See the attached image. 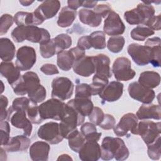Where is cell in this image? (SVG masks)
I'll use <instances>...</instances> for the list:
<instances>
[{
	"label": "cell",
	"instance_id": "6da1fadb",
	"mask_svg": "<svg viewBox=\"0 0 161 161\" xmlns=\"http://www.w3.org/2000/svg\"><path fill=\"white\" fill-rule=\"evenodd\" d=\"M101 148V158L104 160H109L114 158L118 161H122L127 159L130 154L124 141L119 138L104 137Z\"/></svg>",
	"mask_w": 161,
	"mask_h": 161
},
{
	"label": "cell",
	"instance_id": "7a4b0ae2",
	"mask_svg": "<svg viewBox=\"0 0 161 161\" xmlns=\"http://www.w3.org/2000/svg\"><path fill=\"white\" fill-rule=\"evenodd\" d=\"M11 37L16 43L27 40L33 43L42 44L50 40V35L47 30L37 26H17L11 32Z\"/></svg>",
	"mask_w": 161,
	"mask_h": 161
},
{
	"label": "cell",
	"instance_id": "3957f363",
	"mask_svg": "<svg viewBox=\"0 0 161 161\" xmlns=\"http://www.w3.org/2000/svg\"><path fill=\"white\" fill-rule=\"evenodd\" d=\"M67 107V104L63 101L52 98L39 106L40 115L43 120L52 119L61 121L65 115Z\"/></svg>",
	"mask_w": 161,
	"mask_h": 161
},
{
	"label": "cell",
	"instance_id": "277c9868",
	"mask_svg": "<svg viewBox=\"0 0 161 161\" xmlns=\"http://www.w3.org/2000/svg\"><path fill=\"white\" fill-rule=\"evenodd\" d=\"M154 14L153 6L142 2L139 3L136 8L125 12L124 18L131 25H145Z\"/></svg>",
	"mask_w": 161,
	"mask_h": 161
},
{
	"label": "cell",
	"instance_id": "5b68a950",
	"mask_svg": "<svg viewBox=\"0 0 161 161\" xmlns=\"http://www.w3.org/2000/svg\"><path fill=\"white\" fill-rule=\"evenodd\" d=\"M65 115L59 123L60 130L64 138L68 139L71 134L76 130L77 127L82 125L85 117L78 113L74 108L67 104Z\"/></svg>",
	"mask_w": 161,
	"mask_h": 161
},
{
	"label": "cell",
	"instance_id": "8992f818",
	"mask_svg": "<svg viewBox=\"0 0 161 161\" xmlns=\"http://www.w3.org/2000/svg\"><path fill=\"white\" fill-rule=\"evenodd\" d=\"M40 80L34 72H27L22 75L20 79L11 87L13 92L18 96H28L33 94L40 86Z\"/></svg>",
	"mask_w": 161,
	"mask_h": 161
},
{
	"label": "cell",
	"instance_id": "52a82bcc",
	"mask_svg": "<svg viewBox=\"0 0 161 161\" xmlns=\"http://www.w3.org/2000/svg\"><path fill=\"white\" fill-rule=\"evenodd\" d=\"M161 123L145 120L138 123L136 135H139L147 145L154 142L160 136Z\"/></svg>",
	"mask_w": 161,
	"mask_h": 161
},
{
	"label": "cell",
	"instance_id": "ba28073f",
	"mask_svg": "<svg viewBox=\"0 0 161 161\" xmlns=\"http://www.w3.org/2000/svg\"><path fill=\"white\" fill-rule=\"evenodd\" d=\"M52 97L65 101L70 98L74 91V84L67 77H58L52 82Z\"/></svg>",
	"mask_w": 161,
	"mask_h": 161
},
{
	"label": "cell",
	"instance_id": "9c48e42d",
	"mask_svg": "<svg viewBox=\"0 0 161 161\" xmlns=\"http://www.w3.org/2000/svg\"><path fill=\"white\" fill-rule=\"evenodd\" d=\"M112 72L118 81H128L134 78L135 71L131 69V61L126 57H118L113 62Z\"/></svg>",
	"mask_w": 161,
	"mask_h": 161
},
{
	"label": "cell",
	"instance_id": "30bf717a",
	"mask_svg": "<svg viewBox=\"0 0 161 161\" xmlns=\"http://www.w3.org/2000/svg\"><path fill=\"white\" fill-rule=\"evenodd\" d=\"M36 61L35 50L29 46H23L18 48L16 53V67L20 71L30 70Z\"/></svg>",
	"mask_w": 161,
	"mask_h": 161
},
{
	"label": "cell",
	"instance_id": "8fae6325",
	"mask_svg": "<svg viewBox=\"0 0 161 161\" xmlns=\"http://www.w3.org/2000/svg\"><path fill=\"white\" fill-rule=\"evenodd\" d=\"M7 119L15 128L23 129V135L29 136L32 131V123L24 111H14L12 106L8 109Z\"/></svg>",
	"mask_w": 161,
	"mask_h": 161
},
{
	"label": "cell",
	"instance_id": "7c38bea8",
	"mask_svg": "<svg viewBox=\"0 0 161 161\" xmlns=\"http://www.w3.org/2000/svg\"><path fill=\"white\" fill-rule=\"evenodd\" d=\"M38 136L50 144H58L60 143L64 137L62 136L59 124L56 122H48L38 128Z\"/></svg>",
	"mask_w": 161,
	"mask_h": 161
},
{
	"label": "cell",
	"instance_id": "4fadbf2b",
	"mask_svg": "<svg viewBox=\"0 0 161 161\" xmlns=\"http://www.w3.org/2000/svg\"><path fill=\"white\" fill-rule=\"evenodd\" d=\"M138 123V118L136 114L128 113L121 118L116 125H114L113 128L114 133L118 136H125L128 131L136 135Z\"/></svg>",
	"mask_w": 161,
	"mask_h": 161
},
{
	"label": "cell",
	"instance_id": "5bb4252c",
	"mask_svg": "<svg viewBox=\"0 0 161 161\" xmlns=\"http://www.w3.org/2000/svg\"><path fill=\"white\" fill-rule=\"evenodd\" d=\"M128 91L131 98L143 104L152 103L155 97L153 90L143 86L138 82L130 83L128 87Z\"/></svg>",
	"mask_w": 161,
	"mask_h": 161
},
{
	"label": "cell",
	"instance_id": "9a60e30c",
	"mask_svg": "<svg viewBox=\"0 0 161 161\" xmlns=\"http://www.w3.org/2000/svg\"><path fill=\"white\" fill-rule=\"evenodd\" d=\"M127 51L133 62L139 66H144L150 64L151 48L138 43H131Z\"/></svg>",
	"mask_w": 161,
	"mask_h": 161
},
{
	"label": "cell",
	"instance_id": "2e32d148",
	"mask_svg": "<svg viewBox=\"0 0 161 161\" xmlns=\"http://www.w3.org/2000/svg\"><path fill=\"white\" fill-rule=\"evenodd\" d=\"M125 30V26L122 21L119 15L111 11L104 22L103 32L109 36H119L122 35Z\"/></svg>",
	"mask_w": 161,
	"mask_h": 161
},
{
	"label": "cell",
	"instance_id": "e0dca14e",
	"mask_svg": "<svg viewBox=\"0 0 161 161\" xmlns=\"http://www.w3.org/2000/svg\"><path fill=\"white\" fill-rule=\"evenodd\" d=\"M60 8V2L58 0H48L43 1L35 9L34 13L41 20L52 18L58 13Z\"/></svg>",
	"mask_w": 161,
	"mask_h": 161
},
{
	"label": "cell",
	"instance_id": "ac0fdd59",
	"mask_svg": "<svg viewBox=\"0 0 161 161\" xmlns=\"http://www.w3.org/2000/svg\"><path fill=\"white\" fill-rule=\"evenodd\" d=\"M78 153L82 161H97L101 158V148L96 142L86 141Z\"/></svg>",
	"mask_w": 161,
	"mask_h": 161
},
{
	"label": "cell",
	"instance_id": "d6986e66",
	"mask_svg": "<svg viewBox=\"0 0 161 161\" xmlns=\"http://www.w3.org/2000/svg\"><path fill=\"white\" fill-rule=\"evenodd\" d=\"M123 92V84L119 81H112L106 85L99 97L104 101L114 102L121 97Z\"/></svg>",
	"mask_w": 161,
	"mask_h": 161
},
{
	"label": "cell",
	"instance_id": "ffe728a7",
	"mask_svg": "<svg viewBox=\"0 0 161 161\" xmlns=\"http://www.w3.org/2000/svg\"><path fill=\"white\" fill-rule=\"evenodd\" d=\"M74 72L79 75L88 77L95 72V66L92 56L84 55L74 62L73 66Z\"/></svg>",
	"mask_w": 161,
	"mask_h": 161
},
{
	"label": "cell",
	"instance_id": "44dd1931",
	"mask_svg": "<svg viewBox=\"0 0 161 161\" xmlns=\"http://www.w3.org/2000/svg\"><path fill=\"white\" fill-rule=\"evenodd\" d=\"M92 57L95 66L94 75L108 79L111 77L112 73L109 66V58L103 53H100Z\"/></svg>",
	"mask_w": 161,
	"mask_h": 161
},
{
	"label": "cell",
	"instance_id": "7402d4cb",
	"mask_svg": "<svg viewBox=\"0 0 161 161\" xmlns=\"http://www.w3.org/2000/svg\"><path fill=\"white\" fill-rule=\"evenodd\" d=\"M50 147L45 142L38 141L33 143L30 148L29 154L33 161H47L48 159V155Z\"/></svg>",
	"mask_w": 161,
	"mask_h": 161
},
{
	"label": "cell",
	"instance_id": "603a6c76",
	"mask_svg": "<svg viewBox=\"0 0 161 161\" xmlns=\"http://www.w3.org/2000/svg\"><path fill=\"white\" fill-rule=\"evenodd\" d=\"M136 116L140 120L148 119L160 120L161 116L160 106L151 103L143 104L139 108Z\"/></svg>",
	"mask_w": 161,
	"mask_h": 161
},
{
	"label": "cell",
	"instance_id": "cb8c5ba5",
	"mask_svg": "<svg viewBox=\"0 0 161 161\" xmlns=\"http://www.w3.org/2000/svg\"><path fill=\"white\" fill-rule=\"evenodd\" d=\"M31 144V140L25 135H17L10 138L4 145V150L8 152H18L26 150Z\"/></svg>",
	"mask_w": 161,
	"mask_h": 161
},
{
	"label": "cell",
	"instance_id": "d4e9b609",
	"mask_svg": "<svg viewBox=\"0 0 161 161\" xmlns=\"http://www.w3.org/2000/svg\"><path fill=\"white\" fill-rule=\"evenodd\" d=\"M0 73L7 79L11 86H13L21 76L20 70L11 62H2L0 64Z\"/></svg>",
	"mask_w": 161,
	"mask_h": 161
},
{
	"label": "cell",
	"instance_id": "484cf974",
	"mask_svg": "<svg viewBox=\"0 0 161 161\" xmlns=\"http://www.w3.org/2000/svg\"><path fill=\"white\" fill-rule=\"evenodd\" d=\"M14 22L18 26H38L43 23L36 14L33 13L19 11L14 16Z\"/></svg>",
	"mask_w": 161,
	"mask_h": 161
},
{
	"label": "cell",
	"instance_id": "4316f807",
	"mask_svg": "<svg viewBox=\"0 0 161 161\" xmlns=\"http://www.w3.org/2000/svg\"><path fill=\"white\" fill-rule=\"evenodd\" d=\"M67 104L84 117L89 116L94 108L91 99L74 98L69 101Z\"/></svg>",
	"mask_w": 161,
	"mask_h": 161
},
{
	"label": "cell",
	"instance_id": "83f0119b",
	"mask_svg": "<svg viewBox=\"0 0 161 161\" xmlns=\"http://www.w3.org/2000/svg\"><path fill=\"white\" fill-rule=\"evenodd\" d=\"M80 21L90 27H98L102 21V18L94 10L83 8L79 11Z\"/></svg>",
	"mask_w": 161,
	"mask_h": 161
},
{
	"label": "cell",
	"instance_id": "f1b7e54d",
	"mask_svg": "<svg viewBox=\"0 0 161 161\" xmlns=\"http://www.w3.org/2000/svg\"><path fill=\"white\" fill-rule=\"evenodd\" d=\"M138 82L143 86L152 89L160 84V75L155 71H145L140 74Z\"/></svg>",
	"mask_w": 161,
	"mask_h": 161
},
{
	"label": "cell",
	"instance_id": "f546056e",
	"mask_svg": "<svg viewBox=\"0 0 161 161\" xmlns=\"http://www.w3.org/2000/svg\"><path fill=\"white\" fill-rule=\"evenodd\" d=\"M16 48L8 38L0 39V57L3 62H11L14 57Z\"/></svg>",
	"mask_w": 161,
	"mask_h": 161
},
{
	"label": "cell",
	"instance_id": "4dcf8cb0",
	"mask_svg": "<svg viewBox=\"0 0 161 161\" xmlns=\"http://www.w3.org/2000/svg\"><path fill=\"white\" fill-rule=\"evenodd\" d=\"M77 11L68 6L62 8L57 20V25L62 28L70 26L76 18Z\"/></svg>",
	"mask_w": 161,
	"mask_h": 161
},
{
	"label": "cell",
	"instance_id": "1f68e13d",
	"mask_svg": "<svg viewBox=\"0 0 161 161\" xmlns=\"http://www.w3.org/2000/svg\"><path fill=\"white\" fill-rule=\"evenodd\" d=\"M75 61V57L70 50H62L57 53V65L64 71H69L70 70Z\"/></svg>",
	"mask_w": 161,
	"mask_h": 161
},
{
	"label": "cell",
	"instance_id": "d6a6232c",
	"mask_svg": "<svg viewBox=\"0 0 161 161\" xmlns=\"http://www.w3.org/2000/svg\"><path fill=\"white\" fill-rule=\"evenodd\" d=\"M80 130L84 135L86 141L97 142L102 135L101 132L97 131L96 125L91 122H86L82 124Z\"/></svg>",
	"mask_w": 161,
	"mask_h": 161
},
{
	"label": "cell",
	"instance_id": "836d02e7",
	"mask_svg": "<svg viewBox=\"0 0 161 161\" xmlns=\"http://www.w3.org/2000/svg\"><path fill=\"white\" fill-rule=\"evenodd\" d=\"M153 30L148 26L140 25L134 28L130 32V36L132 39L136 41H144L147 37L154 35Z\"/></svg>",
	"mask_w": 161,
	"mask_h": 161
},
{
	"label": "cell",
	"instance_id": "e575fe53",
	"mask_svg": "<svg viewBox=\"0 0 161 161\" xmlns=\"http://www.w3.org/2000/svg\"><path fill=\"white\" fill-rule=\"evenodd\" d=\"M68 143L70 148L74 152H79V150L86 142V139L82 133L76 130L68 138Z\"/></svg>",
	"mask_w": 161,
	"mask_h": 161
},
{
	"label": "cell",
	"instance_id": "d590c367",
	"mask_svg": "<svg viewBox=\"0 0 161 161\" xmlns=\"http://www.w3.org/2000/svg\"><path fill=\"white\" fill-rule=\"evenodd\" d=\"M91 47L97 50H102L106 48L105 33L101 31H94L89 35Z\"/></svg>",
	"mask_w": 161,
	"mask_h": 161
},
{
	"label": "cell",
	"instance_id": "8d00e7d4",
	"mask_svg": "<svg viewBox=\"0 0 161 161\" xmlns=\"http://www.w3.org/2000/svg\"><path fill=\"white\" fill-rule=\"evenodd\" d=\"M125 43V40L123 36H113L109 38L106 46L111 52L117 53L122 51Z\"/></svg>",
	"mask_w": 161,
	"mask_h": 161
},
{
	"label": "cell",
	"instance_id": "74e56055",
	"mask_svg": "<svg viewBox=\"0 0 161 161\" xmlns=\"http://www.w3.org/2000/svg\"><path fill=\"white\" fill-rule=\"evenodd\" d=\"M53 40L57 48V53L62 50L70 47L72 41L71 37L65 33H61L53 38Z\"/></svg>",
	"mask_w": 161,
	"mask_h": 161
},
{
	"label": "cell",
	"instance_id": "f35d334b",
	"mask_svg": "<svg viewBox=\"0 0 161 161\" xmlns=\"http://www.w3.org/2000/svg\"><path fill=\"white\" fill-rule=\"evenodd\" d=\"M40 52L42 57L45 58H49L57 53V48L53 39H50L49 41L40 44Z\"/></svg>",
	"mask_w": 161,
	"mask_h": 161
},
{
	"label": "cell",
	"instance_id": "ab89813d",
	"mask_svg": "<svg viewBox=\"0 0 161 161\" xmlns=\"http://www.w3.org/2000/svg\"><path fill=\"white\" fill-rule=\"evenodd\" d=\"M26 113L28 119L33 124L38 125L42 123L43 121L40 115L39 106H38L36 103L31 102V104L26 109Z\"/></svg>",
	"mask_w": 161,
	"mask_h": 161
},
{
	"label": "cell",
	"instance_id": "60d3db41",
	"mask_svg": "<svg viewBox=\"0 0 161 161\" xmlns=\"http://www.w3.org/2000/svg\"><path fill=\"white\" fill-rule=\"evenodd\" d=\"M108 83L109 81L108 79L101 78L99 77L94 75L92 78V82L90 84L92 91V95H99V94L103 91V90Z\"/></svg>",
	"mask_w": 161,
	"mask_h": 161
},
{
	"label": "cell",
	"instance_id": "b9f144b4",
	"mask_svg": "<svg viewBox=\"0 0 161 161\" xmlns=\"http://www.w3.org/2000/svg\"><path fill=\"white\" fill-rule=\"evenodd\" d=\"M147 153L152 160H158L161 156V138L160 136L152 143L147 145Z\"/></svg>",
	"mask_w": 161,
	"mask_h": 161
},
{
	"label": "cell",
	"instance_id": "7bdbcfd3",
	"mask_svg": "<svg viewBox=\"0 0 161 161\" xmlns=\"http://www.w3.org/2000/svg\"><path fill=\"white\" fill-rule=\"evenodd\" d=\"M92 96V91L90 84L81 83L76 86L75 98L91 99Z\"/></svg>",
	"mask_w": 161,
	"mask_h": 161
},
{
	"label": "cell",
	"instance_id": "ee69618b",
	"mask_svg": "<svg viewBox=\"0 0 161 161\" xmlns=\"http://www.w3.org/2000/svg\"><path fill=\"white\" fill-rule=\"evenodd\" d=\"M31 102L32 101L26 97H17L13 100L11 106L14 111H24L26 112Z\"/></svg>",
	"mask_w": 161,
	"mask_h": 161
},
{
	"label": "cell",
	"instance_id": "f6af8a7d",
	"mask_svg": "<svg viewBox=\"0 0 161 161\" xmlns=\"http://www.w3.org/2000/svg\"><path fill=\"white\" fill-rule=\"evenodd\" d=\"M10 126L7 121L3 120L0 121V134H1V145H6L10 140Z\"/></svg>",
	"mask_w": 161,
	"mask_h": 161
},
{
	"label": "cell",
	"instance_id": "bcb514c9",
	"mask_svg": "<svg viewBox=\"0 0 161 161\" xmlns=\"http://www.w3.org/2000/svg\"><path fill=\"white\" fill-rule=\"evenodd\" d=\"M14 23V18L9 14H4L0 18V35L6 34Z\"/></svg>",
	"mask_w": 161,
	"mask_h": 161
},
{
	"label": "cell",
	"instance_id": "7dc6e473",
	"mask_svg": "<svg viewBox=\"0 0 161 161\" xmlns=\"http://www.w3.org/2000/svg\"><path fill=\"white\" fill-rule=\"evenodd\" d=\"M104 117V113L102 109L99 107H94L91 113L89 116V121L94 124L95 125H98L103 121Z\"/></svg>",
	"mask_w": 161,
	"mask_h": 161
},
{
	"label": "cell",
	"instance_id": "c3c4849f",
	"mask_svg": "<svg viewBox=\"0 0 161 161\" xmlns=\"http://www.w3.org/2000/svg\"><path fill=\"white\" fill-rule=\"evenodd\" d=\"M46 96L47 92L45 88L42 85H40L36 91H35L31 95L28 96V98L34 103H39L43 102L45 99Z\"/></svg>",
	"mask_w": 161,
	"mask_h": 161
},
{
	"label": "cell",
	"instance_id": "681fc988",
	"mask_svg": "<svg viewBox=\"0 0 161 161\" xmlns=\"http://www.w3.org/2000/svg\"><path fill=\"white\" fill-rule=\"evenodd\" d=\"M151 57L150 63L154 67H159L160 66V45L152 47Z\"/></svg>",
	"mask_w": 161,
	"mask_h": 161
},
{
	"label": "cell",
	"instance_id": "f907efd6",
	"mask_svg": "<svg viewBox=\"0 0 161 161\" xmlns=\"http://www.w3.org/2000/svg\"><path fill=\"white\" fill-rule=\"evenodd\" d=\"M116 120L114 116L109 114H104L103 121L99 125V126L103 130H109L113 129L115 125Z\"/></svg>",
	"mask_w": 161,
	"mask_h": 161
},
{
	"label": "cell",
	"instance_id": "816d5d0a",
	"mask_svg": "<svg viewBox=\"0 0 161 161\" xmlns=\"http://www.w3.org/2000/svg\"><path fill=\"white\" fill-rule=\"evenodd\" d=\"M8 99L4 96L1 95L0 97V120H5L8 117Z\"/></svg>",
	"mask_w": 161,
	"mask_h": 161
},
{
	"label": "cell",
	"instance_id": "f5cc1de1",
	"mask_svg": "<svg viewBox=\"0 0 161 161\" xmlns=\"http://www.w3.org/2000/svg\"><path fill=\"white\" fill-rule=\"evenodd\" d=\"M111 11H113L111 7L106 4H98L94 8V11L98 14L101 18L107 16Z\"/></svg>",
	"mask_w": 161,
	"mask_h": 161
},
{
	"label": "cell",
	"instance_id": "db71d44e",
	"mask_svg": "<svg viewBox=\"0 0 161 161\" xmlns=\"http://www.w3.org/2000/svg\"><path fill=\"white\" fill-rule=\"evenodd\" d=\"M145 25L153 31H159L161 29L160 14H158L157 16L154 15L146 23Z\"/></svg>",
	"mask_w": 161,
	"mask_h": 161
},
{
	"label": "cell",
	"instance_id": "11a10c76",
	"mask_svg": "<svg viewBox=\"0 0 161 161\" xmlns=\"http://www.w3.org/2000/svg\"><path fill=\"white\" fill-rule=\"evenodd\" d=\"M40 70L45 75H54L58 74L59 71L55 65L52 64H45L40 67Z\"/></svg>",
	"mask_w": 161,
	"mask_h": 161
},
{
	"label": "cell",
	"instance_id": "9f6ffc18",
	"mask_svg": "<svg viewBox=\"0 0 161 161\" xmlns=\"http://www.w3.org/2000/svg\"><path fill=\"white\" fill-rule=\"evenodd\" d=\"M77 45V47H78L79 48L83 50L90 49L92 47L91 45L89 35L82 36L80 38H79Z\"/></svg>",
	"mask_w": 161,
	"mask_h": 161
},
{
	"label": "cell",
	"instance_id": "6f0895ef",
	"mask_svg": "<svg viewBox=\"0 0 161 161\" xmlns=\"http://www.w3.org/2000/svg\"><path fill=\"white\" fill-rule=\"evenodd\" d=\"M70 52L72 53V54L74 55L75 61L79 60V58H82V57H84L86 54L85 53V50H83L80 48H79L78 47H74L70 49Z\"/></svg>",
	"mask_w": 161,
	"mask_h": 161
},
{
	"label": "cell",
	"instance_id": "680465c9",
	"mask_svg": "<svg viewBox=\"0 0 161 161\" xmlns=\"http://www.w3.org/2000/svg\"><path fill=\"white\" fill-rule=\"evenodd\" d=\"M145 45L149 47L161 45V40L159 37H153L151 38H148L145 43Z\"/></svg>",
	"mask_w": 161,
	"mask_h": 161
},
{
	"label": "cell",
	"instance_id": "91938a15",
	"mask_svg": "<svg viewBox=\"0 0 161 161\" xmlns=\"http://www.w3.org/2000/svg\"><path fill=\"white\" fill-rule=\"evenodd\" d=\"M68 7L70 8L76 10L79 7L82 6V1L80 0H69L67 1Z\"/></svg>",
	"mask_w": 161,
	"mask_h": 161
},
{
	"label": "cell",
	"instance_id": "94428289",
	"mask_svg": "<svg viewBox=\"0 0 161 161\" xmlns=\"http://www.w3.org/2000/svg\"><path fill=\"white\" fill-rule=\"evenodd\" d=\"M97 1H82V6L85 8H93L96 6Z\"/></svg>",
	"mask_w": 161,
	"mask_h": 161
},
{
	"label": "cell",
	"instance_id": "6125c7cd",
	"mask_svg": "<svg viewBox=\"0 0 161 161\" xmlns=\"http://www.w3.org/2000/svg\"><path fill=\"white\" fill-rule=\"evenodd\" d=\"M57 160H69V161H70V160H73V159L69 155L64 153V154L59 155L58 157L57 158Z\"/></svg>",
	"mask_w": 161,
	"mask_h": 161
},
{
	"label": "cell",
	"instance_id": "be15d7a7",
	"mask_svg": "<svg viewBox=\"0 0 161 161\" xmlns=\"http://www.w3.org/2000/svg\"><path fill=\"white\" fill-rule=\"evenodd\" d=\"M19 3L23 6H28L30 5H31L32 3H34L33 1H21L20 0L19 1Z\"/></svg>",
	"mask_w": 161,
	"mask_h": 161
},
{
	"label": "cell",
	"instance_id": "e7e4bbea",
	"mask_svg": "<svg viewBox=\"0 0 161 161\" xmlns=\"http://www.w3.org/2000/svg\"><path fill=\"white\" fill-rule=\"evenodd\" d=\"M6 150H4L2 147L1 148V160H6Z\"/></svg>",
	"mask_w": 161,
	"mask_h": 161
},
{
	"label": "cell",
	"instance_id": "03108f58",
	"mask_svg": "<svg viewBox=\"0 0 161 161\" xmlns=\"http://www.w3.org/2000/svg\"><path fill=\"white\" fill-rule=\"evenodd\" d=\"M1 86H2V89H1V93H3V91H4V84H3V81L2 80H1Z\"/></svg>",
	"mask_w": 161,
	"mask_h": 161
}]
</instances>
